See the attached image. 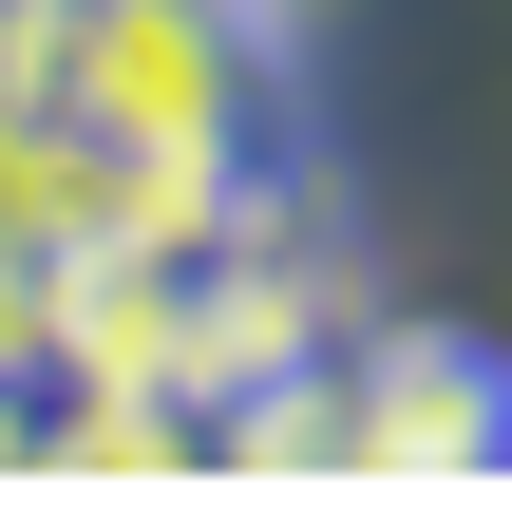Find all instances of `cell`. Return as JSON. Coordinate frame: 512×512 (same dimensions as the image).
Instances as JSON below:
<instances>
[{"label": "cell", "mask_w": 512, "mask_h": 512, "mask_svg": "<svg viewBox=\"0 0 512 512\" xmlns=\"http://www.w3.org/2000/svg\"><path fill=\"white\" fill-rule=\"evenodd\" d=\"M342 475H380V494L512 475V380L475 342H342Z\"/></svg>", "instance_id": "obj_1"}, {"label": "cell", "mask_w": 512, "mask_h": 512, "mask_svg": "<svg viewBox=\"0 0 512 512\" xmlns=\"http://www.w3.org/2000/svg\"><path fill=\"white\" fill-rule=\"evenodd\" d=\"M0 475H19V399H0Z\"/></svg>", "instance_id": "obj_2"}]
</instances>
